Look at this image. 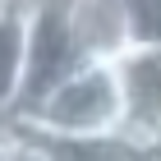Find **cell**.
I'll use <instances>...</instances> for the list:
<instances>
[{
    "mask_svg": "<svg viewBox=\"0 0 161 161\" xmlns=\"http://www.w3.org/2000/svg\"><path fill=\"white\" fill-rule=\"evenodd\" d=\"M14 124L46 129V134H120V129H129L115 60H83L32 111L14 115Z\"/></svg>",
    "mask_w": 161,
    "mask_h": 161,
    "instance_id": "cell-1",
    "label": "cell"
},
{
    "mask_svg": "<svg viewBox=\"0 0 161 161\" xmlns=\"http://www.w3.org/2000/svg\"><path fill=\"white\" fill-rule=\"evenodd\" d=\"M23 19H28V69H23L19 115L32 111L55 83H64L83 64V51H78L74 28H69V9H32Z\"/></svg>",
    "mask_w": 161,
    "mask_h": 161,
    "instance_id": "cell-2",
    "label": "cell"
},
{
    "mask_svg": "<svg viewBox=\"0 0 161 161\" xmlns=\"http://www.w3.org/2000/svg\"><path fill=\"white\" fill-rule=\"evenodd\" d=\"M115 74H120L129 129L143 143L157 147V134H161V46H129L124 55H115Z\"/></svg>",
    "mask_w": 161,
    "mask_h": 161,
    "instance_id": "cell-3",
    "label": "cell"
},
{
    "mask_svg": "<svg viewBox=\"0 0 161 161\" xmlns=\"http://www.w3.org/2000/svg\"><path fill=\"white\" fill-rule=\"evenodd\" d=\"M69 28H74L83 60H115L134 46L124 0H74L69 5Z\"/></svg>",
    "mask_w": 161,
    "mask_h": 161,
    "instance_id": "cell-4",
    "label": "cell"
},
{
    "mask_svg": "<svg viewBox=\"0 0 161 161\" xmlns=\"http://www.w3.org/2000/svg\"><path fill=\"white\" fill-rule=\"evenodd\" d=\"M23 134L46 152V161H138V157H157V147L143 143L134 129H120V134H46V129H23Z\"/></svg>",
    "mask_w": 161,
    "mask_h": 161,
    "instance_id": "cell-5",
    "label": "cell"
},
{
    "mask_svg": "<svg viewBox=\"0 0 161 161\" xmlns=\"http://www.w3.org/2000/svg\"><path fill=\"white\" fill-rule=\"evenodd\" d=\"M23 69H28V19L14 9L0 14V124H9L23 106Z\"/></svg>",
    "mask_w": 161,
    "mask_h": 161,
    "instance_id": "cell-6",
    "label": "cell"
},
{
    "mask_svg": "<svg viewBox=\"0 0 161 161\" xmlns=\"http://www.w3.org/2000/svg\"><path fill=\"white\" fill-rule=\"evenodd\" d=\"M129 5V42L161 46V0H124Z\"/></svg>",
    "mask_w": 161,
    "mask_h": 161,
    "instance_id": "cell-7",
    "label": "cell"
},
{
    "mask_svg": "<svg viewBox=\"0 0 161 161\" xmlns=\"http://www.w3.org/2000/svg\"><path fill=\"white\" fill-rule=\"evenodd\" d=\"M19 138H23V134H19V124H0V161H14V152H19Z\"/></svg>",
    "mask_w": 161,
    "mask_h": 161,
    "instance_id": "cell-8",
    "label": "cell"
},
{
    "mask_svg": "<svg viewBox=\"0 0 161 161\" xmlns=\"http://www.w3.org/2000/svg\"><path fill=\"white\" fill-rule=\"evenodd\" d=\"M19 134H23V129H19ZM14 161H46V152H42L37 143L23 134V138H19V152H14Z\"/></svg>",
    "mask_w": 161,
    "mask_h": 161,
    "instance_id": "cell-9",
    "label": "cell"
},
{
    "mask_svg": "<svg viewBox=\"0 0 161 161\" xmlns=\"http://www.w3.org/2000/svg\"><path fill=\"white\" fill-rule=\"evenodd\" d=\"M74 0H19V14H32V9H69Z\"/></svg>",
    "mask_w": 161,
    "mask_h": 161,
    "instance_id": "cell-10",
    "label": "cell"
},
{
    "mask_svg": "<svg viewBox=\"0 0 161 161\" xmlns=\"http://www.w3.org/2000/svg\"><path fill=\"white\" fill-rule=\"evenodd\" d=\"M19 9V0H0V14H14Z\"/></svg>",
    "mask_w": 161,
    "mask_h": 161,
    "instance_id": "cell-11",
    "label": "cell"
},
{
    "mask_svg": "<svg viewBox=\"0 0 161 161\" xmlns=\"http://www.w3.org/2000/svg\"><path fill=\"white\" fill-rule=\"evenodd\" d=\"M138 161H152V157H138Z\"/></svg>",
    "mask_w": 161,
    "mask_h": 161,
    "instance_id": "cell-12",
    "label": "cell"
},
{
    "mask_svg": "<svg viewBox=\"0 0 161 161\" xmlns=\"http://www.w3.org/2000/svg\"><path fill=\"white\" fill-rule=\"evenodd\" d=\"M157 147H161V134H157Z\"/></svg>",
    "mask_w": 161,
    "mask_h": 161,
    "instance_id": "cell-13",
    "label": "cell"
},
{
    "mask_svg": "<svg viewBox=\"0 0 161 161\" xmlns=\"http://www.w3.org/2000/svg\"><path fill=\"white\" fill-rule=\"evenodd\" d=\"M152 161H161V152H157V157H152Z\"/></svg>",
    "mask_w": 161,
    "mask_h": 161,
    "instance_id": "cell-14",
    "label": "cell"
}]
</instances>
